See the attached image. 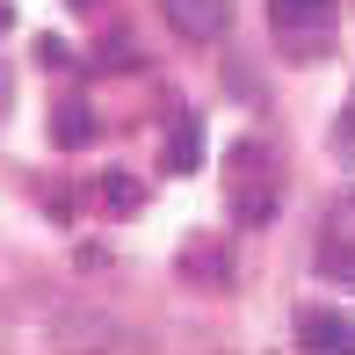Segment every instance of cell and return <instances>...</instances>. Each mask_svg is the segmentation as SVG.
<instances>
[{
  "mask_svg": "<svg viewBox=\"0 0 355 355\" xmlns=\"http://www.w3.org/2000/svg\"><path fill=\"white\" fill-rule=\"evenodd\" d=\"M159 8H167L174 37H189V44H218L225 22H232V0H159Z\"/></svg>",
  "mask_w": 355,
  "mask_h": 355,
  "instance_id": "cell-1",
  "label": "cell"
},
{
  "mask_svg": "<svg viewBox=\"0 0 355 355\" xmlns=\"http://www.w3.org/2000/svg\"><path fill=\"white\" fill-rule=\"evenodd\" d=\"M297 341L304 348H327V355H355V319H341V312H304L297 319Z\"/></svg>",
  "mask_w": 355,
  "mask_h": 355,
  "instance_id": "cell-2",
  "label": "cell"
},
{
  "mask_svg": "<svg viewBox=\"0 0 355 355\" xmlns=\"http://www.w3.org/2000/svg\"><path fill=\"white\" fill-rule=\"evenodd\" d=\"M268 22L283 37H312V29L334 22V0H268Z\"/></svg>",
  "mask_w": 355,
  "mask_h": 355,
  "instance_id": "cell-3",
  "label": "cell"
},
{
  "mask_svg": "<svg viewBox=\"0 0 355 355\" xmlns=\"http://www.w3.org/2000/svg\"><path fill=\"white\" fill-rule=\"evenodd\" d=\"M196 159H203V131H196V123H182V131L167 138V167H196Z\"/></svg>",
  "mask_w": 355,
  "mask_h": 355,
  "instance_id": "cell-4",
  "label": "cell"
},
{
  "mask_svg": "<svg viewBox=\"0 0 355 355\" xmlns=\"http://www.w3.org/2000/svg\"><path fill=\"white\" fill-rule=\"evenodd\" d=\"M87 131H94V123H87V109H58V138H66V145H80Z\"/></svg>",
  "mask_w": 355,
  "mask_h": 355,
  "instance_id": "cell-5",
  "label": "cell"
},
{
  "mask_svg": "<svg viewBox=\"0 0 355 355\" xmlns=\"http://www.w3.org/2000/svg\"><path fill=\"white\" fill-rule=\"evenodd\" d=\"M102 196H109V203H116V211H131V203H138V189H131V182H123V174H109V182H102Z\"/></svg>",
  "mask_w": 355,
  "mask_h": 355,
  "instance_id": "cell-6",
  "label": "cell"
},
{
  "mask_svg": "<svg viewBox=\"0 0 355 355\" xmlns=\"http://www.w3.org/2000/svg\"><path fill=\"white\" fill-rule=\"evenodd\" d=\"M348 131H355V109H348Z\"/></svg>",
  "mask_w": 355,
  "mask_h": 355,
  "instance_id": "cell-7",
  "label": "cell"
}]
</instances>
